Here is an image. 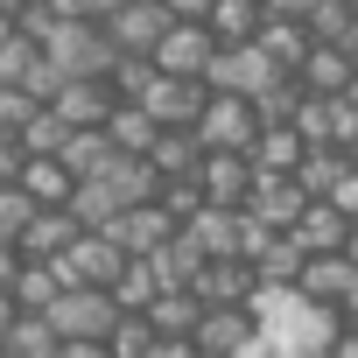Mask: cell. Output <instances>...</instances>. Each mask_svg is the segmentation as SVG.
I'll return each mask as SVG.
<instances>
[{
	"mask_svg": "<svg viewBox=\"0 0 358 358\" xmlns=\"http://www.w3.org/2000/svg\"><path fill=\"white\" fill-rule=\"evenodd\" d=\"M253 323H260V337H267L281 358H323V351L337 344V330H344L330 309L302 302L295 288H260V295H253Z\"/></svg>",
	"mask_w": 358,
	"mask_h": 358,
	"instance_id": "1",
	"label": "cell"
},
{
	"mask_svg": "<svg viewBox=\"0 0 358 358\" xmlns=\"http://www.w3.org/2000/svg\"><path fill=\"white\" fill-rule=\"evenodd\" d=\"M43 64L64 78V85H99L113 71V43L92 29V22H57V36L43 43Z\"/></svg>",
	"mask_w": 358,
	"mask_h": 358,
	"instance_id": "2",
	"label": "cell"
},
{
	"mask_svg": "<svg viewBox=\"0 0 358 358\" xmlns=\"http://www.w3.org/2000/svg\"><path fill=\"white\" fill-rule=\"evenodd\" d=\"M64 288H92V295H113V281L127 274V253L106 239V232H78L64 260H50Z\"/></svg>",
	"mask_w": 358,
	"mask_h": 358,
	"instance_id": "3",
	"label": "cell"
},
{
	"mask_svg": "<svg viewBox=\"0 0 358 358\" xmlns=\"http://www.w3.org/2000/svg\"><path fill=\"white\" fill-rule=\"evenodd\" d=\"M274 85H281V71H274L253 43H246V50H218L211 71H204V92H211V99H246V106H253V99H267Z\"/></svg>",
	"mask_w": 358,
	"mask_h": 358,
	"instance_id": "4",
	"label": "cell"
},
{
	"mask_svg": "<svg viewBox=\"0 0 358 358\" xmlns=\"http://www.w3.org/2000/svg\"><path fill=\"white\" fill-rule=\"evenodd\" d=\"M43 323L57 330V344H106V337H113V323H120V309H113V295L64 288V295H57V309H50Z\"/></svg>",
	"mask_w": 358,
	"mask_h": 358,
	"instance_id": "5",
	"label": "cell"
},
{
	"mask_svg": "<svg viewBox=\"0 0 358 358\" xmlns=\"http://www.w3.org/2000/svg\"><path fill=\"white\" fill-rule=\"evenodd\" d=\"M253 141H260V113L246 99H204V120H197L204 155H253Z\"/></svg>",
	"mask_w": 358,
	"mask_h": 358,
	"instance_id": "6",
	"label": "cell"
},
{
	"mask_svg": "<svg viewBox=\"0 0 358 358\" xmlns=\"http://www.w3.org/2000/svg\"><path fill=\"white\" fill-rule=\"evenodd\" d=\"M176 22L155 8V0H127V8L99 29L106 43H113V57H141V64H155V50H162V36H169Z\"/></svg>",
	"mask_w": 358,
	"mask_h": 358,
	"instance_id": "7",
	"label": "cell"
},
{
	"mask_svg": "<svg viewBox=\"0 0 358 358\" xmlns=\"http://www.w3.org/2000/svg\"><path fill=\"white\" fill-rule=\"evenodd\" d=\"M204 85H183V78H162L155 71V85L141 92V113L162 127V134H197V120H204Z\"/></svg>",
	"mask_w": 358,
	"mask_h": 358,
	"instance_id": "8",
	"label": "cell"
},
{
	"mask_svg": "<svg viewBox=\"0 0 358 358\" xmlns=\"http://www.w3.org/2000/svg\"><path fill=\"white\" fill-rule=\"evenodd\" d=\"M302 211H309V197L295 190V176H253V197H246V211H239V218H253L260 232L288 239V232L302 225Z\"/></svg>",
	"mask_w": 358,
	"mask_h": 358,
	"instance_id": "9",
	"label": "cell"
},
{
	"mask_svg": "<svg viewBox=\"0 0 358 358\" xmlns=\"http://www.w3.org/2000/svg\"><path fill=\"white\" fill-rule=\"evenodd\" d=\"M197 197H204L211 211H246V197H253V162H246V155H204Z\"/></svg>",
	"mask_w": 358,
	"mask_h": 358,
	"instance_id": "10",
	"label": "cell"
},
{
	"mask_svg": "<svg viewBox=\"0 0 358 358\" xmlns=\"http://www.w3.org/2000/svg\"><path fill=\"white\" fill-rule=\"evenodd\" d=\"M211 57H218L211 29H169L162 50H155V71H162V78H183V85H204Z\"/></svg>",
	"mask_w": 358,
	"mask_h": 358,
	"instance_id": "11",
	"label": "cell"
},
{
	"mask_svg": "<svg viewBox=\"0 0 358 358\" xmlns=\"http://www.w3.org/2000/svg\"><path fill=\"white\" fill-rule=\"evenodd\" d=\"M50 113H57L71 134H106V120L120 113V99H113V85L99 78V85H64V92L50 99Z\"/></svg>",
	"mask_w": 358,
	"mask_h": 358,
	"instance_id": "12",
	"label": "cell"
},
{
	"mask_svg": "<svg viewBox=\"0 0 358 358\" xmlns=\"http://www.w3.org/2000/svg\"><path fill=\"white\" fill-rule=\"evenodd\" d=\"M295 295L337 316V309H344V302L358 295V267H351L344 253H323V260H309V267H302V281H295Z\"/></svg>",
	"mask_w": 358,
	"mask_h": 358,
	"instance_id": "13",
	"label": "cell"
},
{
	"mask_svg": "<svg viewBox=\"0 0 358 358\" xmlns=\"http://www.w3.org/2000/svg\"><path fill=\"white\" fill-rule=\"evenodd\" d=\"M204 309H253V295H260V281H253V267L246 260H211L204 274H197V288H190Z\"/></svg>",
	"mask_w": 358,
	"mask_h": 358,
	"instance_id": "14",
	"label": "cell"
},
{
	"mask_svg": "<svg viewBox=\"0 0 358 358\" xmlns=\"http://www.w3.org/2000/svg\"><path fill=\"white\" fill-rule=\"evenodd\" d=\"M260 337V323H253V309H204V323H197V358H239L246 344Z\"/></svg>",
	"mask_w": 358,
	"mask_h": 358,
	"instance_id": "15",
	"label": "cell"
},
{
	"mask_svg": "<svg viewBox=\"0 0 358 358\" xmlns=\"http://www.w3.org/2000/svg\"><path fill=\"white\" fill-rule=\"evenodd\" d=\"M106 239H113V246H120L127 260H148V253H162V246L176 239V225L162 218V204H141V211H127V218H120V225H113Z\"/></svg>",
	"mask_w": 358,
	"mask_h": 358,
	"instance_id": "16",
	"label": "cell"
},
{
	"mask_svg": "<svg viewBox=\"0 0 358 358\" xmlns=\"http://www.w3.org/2000/svg\"><path fill=\"white\" fill-rule=\"evenodd\" d=\"M148 274H155V288H162V295H190V288H197V274H204V253H197L183 232H176L162 253H148Z\"/></svg>",
	"mask_w": 358,
	"mask_h": 358,
	"instance_id": "17",
	"label": "cell"
},
{
	"mask_svg": "<svg viewBox=\"0 0 358 358\" xmlns=\"http://www.w3.org/2000/svg\"><path fill=\"white\" fill-rule=\"evenodd\" d=\"M211 43L218 50H246V43H260V29H267V15H260V0H211Z\"/></svg>",
	"mask_w": 358,
	"mask_h": 358,
	"instance_id": "18",
	"label": "cell"
},
{
	"mask_svg": "<svg viewBox=\"0 0 358 358\" xmlns=\"http://www.w3.org/2000/svg\"><path fill=\"white\" fill-rule=\"evenodd\" d=\"M148 169H155V183H197V169H204V148H197V134H155V148H148Z\"/></svg>",
	"mask_w": 358,
	"mask_h": 358,
	"instance_id": "19",
	"label": "cell"
},
{
	"mask_svg": "<svg viewBox=\"0 0 358 358\" xmlns=\"http://www.w3.org/2000/svg\"><path fill=\"white\" fill-rule=\"evenodd\" d=\"M183 239L204 253V267H211V260H239V211H211V204H204V211L183 225Z\"/></svg>",
	"mask_w": 358,
	"mask_h": 358,
	"instance_id": "20",
	"label": "cell"
},
{
	"mask_svg": "<svg viewBox=\"0 0 358 358\" xmlns=\"http://www.w3.org/2000/svg\"><path fill=\"white\" fill-rule=\"evenodd\" d=\"M71 239H78V218H71V211H36L15 253H22V260H43V267H50V260H64V253H71Z\"/></svg>",
	"mask_w": 358,
	"mask_h": 358,
	"instance_id": "21",
	"label": "cell"
},
{
	"mask_svg": "<svg viewBox=\"0 0 358 358\" xmlns=\"http://www.w3.org/2000/svg\"><path fill=\"white\" fill-rule=\"evenodd\" d=\"M15 190L29 197V211H71V197H78V183H71L64 162H29Z\"/></svg>",
	"mask_w": 358,
	"mask_h": 358,
	"instance_id": "22",
	"label": "cell"
},
{
	"mask_svg": "<svg viewBox=\"0 0 358 358\" xmlns=\"http://www.w3.org/2000/svg\"><path fill=\"white\" fill-rule=\"evenodd\" d=\"M288 239H295L309 260H323V253H344L351 225H344V211H337V204H309V211H302V225H295Z\"/></svg>",
	"mask_w": 358,
	"mask_h": 358,
	"instance_id": "23",
	"label": "cell"
},
{
	"mask_svg": "<svg viewBox=\"0 0 358 358\" xmlns=\"http://www.w3.org/2000/svg\"><path fill=\"white\" fill-rule=\"evenodd\" d=\"M253 50H260V57H267L281 78H295V71L309 64V50H316V43H309V29H302V22H267Z\"/></svg>",
	"mask_w": 358,
	"mask_h": 358,
	"instance_id": "24",
	"label": "cell"
},
{
	"mask_svg": "<svg viewBox=\"0 0 358 358\" xmlns=\"http://www.w3.org/2000/svg\"><path fill=\"white\" fill-rule=\"evenodd\" d=\"M351 78H358V71H351V57H344V50H309V64L295 71V85H302L309 99H344V92H351Z\"/></svg>",
	"mask_w": 358,
	"mask_h": 358,
	"instance_id": "25",
	"label": "cell"
},
{
	"mask_svg": "<svg viewBox=\"0 0 358 358\" xmlns=\"http://www.w3.org/2000/svg\"><path fill=\"white\" fill-rule=\"evenodd\" d=\"M57 162H64V169H71V183H99V176H106V169H113V162H127V155H120V148H113V141H106V134H71V141H64V155H57Z\"/></svg>",
	"mask_w": 358,
	"mask_h": 358,
	"instance_id": "26",
	"label": "cell"
},
{
	"mask_svg": "<svg viewBox=\"0 0 358 358\" xmlns=\"http://www.w3.org/2000/svg\"><path fill=\"white\" fill-rule=\"evenodd\" d=\"M302 155H309V148L295 141V127H260V141H253L246 162H253V176H295Z\"/></svg>",
	"mask_w": 358,
	"mask_h": 358,
	"instance_id": "27",
	"label": "cell"
},
{
	"mask_svg": "<svg viewBox=\"0 0 358 358\" xmlns=\"http://www.w3.org/2000/svg\"><path fill=\"white\" fill-rule=\"evenodd\" d=\"M246 267H253V281H260V288H295V281H302V267H309V253H302L295 239H267Z\"/></svg>",
	"mask_w": 358,
	"mask_h": 358,
	"instance_id": "28",
	"label": "cell"
},
{
	"mask_svg": "<svg viewBox=\"0 0 358 358\" xmlns=\"http://www.w3.org/2000/svg\"><path fill=\"white\" fill-rule=\"evenodd\" d=\"M344 176H351V169H344V155H337V148H309V155H302V169H295V190H302L309 204H330Z\"/></svg>",
	"mask_w": 358,
	"mask_h": 358,
	"instance_id": "29",
	"label": "cell"
},
{
	"mask_svg": "<svg viewBox=\"0 0 358 358\" xmlns=\"http://www.w3.org/2000/svg\"><path fill=\"white\" fill-rule=\"evenodd\" d=\"M15 309L22 316H50L57 309V295H64V281H57V267H43V260H22V274H15Z\"/></svg>",
	"mask_w": 358,
	"mask_h": 358,
	"instance_id": "30",
	"label": "cell"
},
{
	"mask_svg": "<svg viewBox=\"0 0 358 358\" xmlns=\"http://www.w3.org/2000/svg\"><path fill=\"white\" fill-rule=\"evenodd\" d=\"M155 134H162V127H155V120H148L141 106H120V113L106 120V141H113V148H120L127 162H148V148H155Z\"/></svg>",
	"mask_w": 358,
	"mask_h": 358,
	"instance_id": "31",
	"label": "cell"
},
{
	"mask_svg": "<svg viewBox=\"0 0 358 358\" xmlns=\"http://www.w3.org/2000/svg\"><path fill=\"white\" fill-rule=\"evenodd\" d=\"M197 323H204V302L197 295H155V309H148V330L155 337H197Z\"/></svg>",
	"mask_w": 358,
	"mask_h": 358,
	"instance_id": "32",
	"label": "cell"
},
{
	"mask_svg": "<svg viewBox=\"0 0 358 358\" xmlns=\"http://www.w3.org/2000/svg\"><path fill=\"white\" fill-rule=\"evenodd\" d=\"M15 141H22V155H29V162H57V155H64V141H71V127H64V120L43 106V113H36Z\"/></svg>",
	"mask_w": 358,
	"mask_h": 358,
	"instance_id": "33",
	"label": "cell"
},
{
	"mask_svg": "<svg viewBox=\"0 0 358 358\" xmlns=\"http://www.w3.org/2000/svg\"><path fill=\"white\" fill-rule=\"evenodd\" d=\"M155 295H162V288H155L148 260H127V274L113 281V309H120V316H148V309H155Z\"/></svg>",
	"mask_w": 358,
	"mask_h": 358,
	"instance_id": "34",
	"label": "cell"
},
{
	"mask_svg": "<svg viewBox=\"0 0 358 358\" xmlns=\"http://www.w3.org/2000/svg\"><path fill=\"white\" fill-rule=\"evenodd\" d=\"M0 351H8V358H57V330L43 316H22L8 337H0Z\"/></svg>",
	"mask_w": 358,
	"mask_h": 358,
	"instance_id": "35",
	"label": "cell"
},
{
	"mask_svg": "<svg viewBox=\"0 0 358 358\" xmlns=\"http://www.w3.org/2000/svg\"><path fill=\"white\" fill-rule=\"evenodd\" d=\"M106 351H113V358H148V351H155L148 316H120V323H113V337H106Z\"/></svg>",
	"mask_w": 358,
	"mask_h": 358,
	"instance_id": "36",
	"label": "cell"
},
{
	"mask_svg": "<svg viewBox=\"0 0 358 358\" xmlns=\"http://www.w3.org/2000/svg\"><path fill=\"white\" fill-rule=\"evenodd\" d=\"M29 197L22 190H0V246H22V232H29Z\"/></svg>",
	"mask_w": 358,
	"mask_h": 358,
	"instance_id": "37",
	"label": "cell"
},
{
	"mask_svg": "<svg viewBox=\"0 0 358 358\" xmlns=\"http://www.w3.org/2000/svg\"><path fill=\"white\" fill-rule=\"evenodd\" d=\"M36 113H43V106H36L29 92H0V134H8V141H15V134H22Z\"/></svg>",
	"mask_w": 358,
	"mask_h": 358,
	"instance_id": "38",
	"label": "cell"
},
{
	"mask_svg": "<svg viewBox=\"0 0 358 358\" xmlns=\"http://www.w3.org/2000/svg\"><path fill=\"white\" fill-rule=\"evenodd\" d=\"M155 8H162L176 29H204V22H211V0H155Z\"/></svg>",
	"mask_w": 358,
	"mask_h": 358,
	"instance_id": "39",
	"label": "cell"
},
{
	"mask_svg": "<svg viewBox=\"0 0 358 358\" xmlns=\"http://www.w3.org/2000/svg\"><path fill=\"white\" fill-rule=\"evenodd\" d=\"M309 8H316V0H260L267 22H309Z\"/></svg>",
	"mask_w": 358,
	"mask_h": 358,
	"instance_id": "40",
	"label": "cell"
},
{
	"mask_svg": "<svg viewBox=\"0 0 358 358\" xmlns=\"http://www.w3.org/2000/svg\"><path fill=\"white\" fill-rule=\"evenodd\" d=\"M337 211H344V225H358V169L344 176V183H337V197H330Z\"/></svg>",
	"mask_w": 358,
	"mask_h": 358,
	"instance_id": "41",
	"label": "cell"
},
{
	"mask_svg": "<svg viewBox=\"0 0 358 358\" xmlns=\"http://www.w3.org/2000/svg\"><path fill=\"white\" fill-rule=\"evenodd\" d=\"M148 358H197V344H190V337H155Z\"/></svg>",
	"mask_w": 358,
	"mask_h": 358,
	"instance_id": "42",
	"label": "cell"
},
{
	"mask_svg": "<svg viewBox=\"0 0 358 358\" xmlns=\"http://www.w3.org/2000/svg\"><path fill=\"white\" fill-rule=\"evenodd\" d=\"M15 274H22V253H15V246H0V288H15Z\"/></svg>",
	"mask_w": 358,
	"mask_h": 358,
	"instance_id": "43",
	"label": "cell"
},
{
	"mask_svg": "<svg viewBox=\"0 0 358 358\" xmlns=\"http://www.w3.org/2000/svg\"><path fill=\"white\" fill-rule=\"evenodd\" d=\"M57 358H113L106 344H57Z\"/></svg>",
	"mask_w": 358,
	"mask_h": 358,
	"instance_id": "44",
	"label": "cell"
},
{
	"mask_svg": "<svg viewBox=\"0 0 358 358\" xmlns=\"http://www.w3.org/2000/svg\"><path fill=\"white\" fill-rule=\"evenodd\" d=\"M323 358H358V330H337V344H330Z\"/></svg>",
	"mask_w": 358,
	"mask_h": 358,
	"instance_id": "45",
	"label": "cell"
},
{
	"mask_svg": "<svg viewBox=\"0 0 358 358\" xmlns=\"http://www.w3.org/2000/svg\"><path fill=\"white\" fill-rule=\"evenodd\" d=\"M15 323H22V309H15V295H8V288H0V337H8Z\"/></svg>",
	"mask_w": 358,
	"mask_h": 358,
	"instance_id": "46",
	"label": "cell"
},
{
	"mask_svg": "<svg viewBox=\"0 0 358 358\" xmlns=\"http://www.w3.org/2000/svg\"><path fill=\"white\" fill-rule=\"evenodd\" d=\"M239 358H281V351H274V344H267V337H253V344H246V351H239Z\"/></svg>",
	"mask_w": 358,
	"mask_h": 358,
	"instance_id": "47",
	"label": "cell"
},
{
	"mask_svg": "<svg viewBox=\"0 0 358 358\" xmlns=\"http://www.w3.org/2000/svg\"><path fill=\"white\" fill-rule=\"evenodd\" d=\"M337 323H344V330H358V295H351V302L337 309Z\"/></svg>",
	"mask_w": 358,
	"mask_h": 358,
	"instance_id": "48",
	"label": "cell"
},
{
	"mask_svg": "<svg viewBox=\"0 0 358 358\" xmlns=\"http://www.w3.org/2000/svg\"><path fill=\"white\" fill-rule=\"evenodd\" d=\"M337 155H344V169H358V134H351V141H344Z\"/></svg>",
	"mask_w": 358,
	"mask_h": 358,
	"instance_id": "49",
	"label": "cell"
},
{
	"mask_svg": "<svg viewBox=\"0 0 358 358\" xmlns=\"http://www.w3.org/2000/svg\"><path fill=\"white\" fill-rule=\"evenodd\" d=\"M344 57H351V71H358V22H351V36H344Z\"/></svg>",
	"mask_w": 358,
	"mask_h": 358,
	"instance_id": "50",
	"label": "cell"
},
{
	"mask_svg": "<svg viewBox=\"0 0 358 358\" xmlns=\"http://www.w3.org/2000/svg\"><path fill=\"white\" fill-rule=\"evenodd\" d=\"M344 260H351V267H358V225H351V239H344Z\"/></svg>",
	"mask_w": 358,
	"mask_h": 358,
	"instance_id": "51",
	"label": "cell"
},
{
	"mask_svg": "<svg viewBox=\"0 0 358 358\" xmlns=\"http://www.w3.org/2000/svg\"><path fill=\"white\" fill-rule=\"evenodd\" d=\"M344 106H351V113H358V78H351V92H344Z\"/></svg>",
	"mask_w": 358,
	"mask_h": 358,
	"instance_id": "52",
	"label": "cell"
},
{
	"mask_svg": "<svg viewBox=\"0 0 358 358\" xmlns=\"http://www.w3.org/2000/svg\"><path fill=\"white\" fill-rule=\"evenodd\" d=\"M8 36H15V22H8V15H0V43H8Z\"/></svg>",
	"mask_w": 358,
	"mask_h": 358,
	"instance_id": "53",
	"label": "cell"
},
{
	"mask_svg": "<svg viewBox=\"0 0 358 358\" xmlns=\"http://www.w3.org/2000/svg\"><path fill=\"white\" fill-rule=\"evenodd\" d=\"M344 8H351V15H358V0H344Z\"/></svg>",
	"mask_w": 358,
	"mask_h": 358,
	"instance_id": "54",
	"label": "cell"
}]
</instances>
